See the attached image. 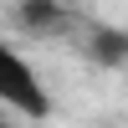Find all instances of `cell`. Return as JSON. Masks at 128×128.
<instances>
[{"label":"cell","instance_id":"3","mask_svg":"<svg viewBox=\"0 0 128 128\" xmlns=\"http://www.w3.org/2000/svg\"><path fill=\"white\" fill-rule=\"evenodd\" d=\"M77 41H82V56L98 62V67H123L128 62V31H118V26H82Z\"/></svg>","mask_w":128,"mask_h":128},{"label":"cell","instance_id":"4","mask_svg":"<svg viewBox=\"0 0 128 128\" xmlns=\"http://www.w3.org/2000/svg\"><path fill=\"white\" fill-rule=\"evenodd\" d=\"M0 128H16V123H5V118H0Z\"/></svg>","mask_w":128,"mask_h":128},{"label":"cell","instance_id":"2","mask_svg":"<svg viewBox=\"0 0 128 128\" xmlns=\"http://www.w3.org/2000/svg\"><path fill=\"white\" fill-rule=\"evenodd\" d=\"M10 20H16L26 36H36V41H67V36L82 31L77 10H72L67 0H16V5H10Z\"/></svg>","mask_w":128,"mask_h":128},{"label":"cell","instance_id":"1","mask_svg":"<svg viewBox=\"0 0 128 128\" xmlns=\"http://www.w3.org/2000/svg\"><path fill=\"white\" fill-rule=\"evenodd\" d=\"M0 108L10 113H26V118H46L51 113V92L46 82L31 72V62L0 36Z\"/></svg>","mask_w":128,"mask_h":128},{"label":"cell","instance_id":"5","mask_svg":"<svg viewBox=\"0 0 128 128\" xmlns=\"http://www.w3.org/2000/svg\"><path fill=\"white\" fill-rule=\"evenodd\" d=\"M67 5H77V0H67Z\"/></svg>","mask_w":128,"mask_h":128}]
</instances>
